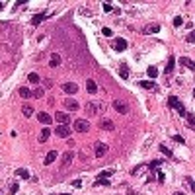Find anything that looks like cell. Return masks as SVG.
<instances>
[{
    "mask_svg": "<svg viewBox=\"0 0 195 195\" xmlns=\"http://www.w3.org/2000/svg\"><path fill=\"white\" fill-rule=\"evenodd\" d=\"M49 137H51V131L47 129V127L39 131V143H47V140H49Z\"/></svg>",
    "mask_w": 195,
    "mask_h": 195,
    "instance_id": "14",
    "label": "cell"
},
{
    "mask_svg": "<svg viewBox=\"0 0 195 195\" xmlns=\"http://www.w3.org/2000/svg\"><path fill=\"white\" fill-rule=\"evenodd\" d=\"M181 23H183V20H181L180 16H178V18H174V25H176V28H180Z\"/></svg>",
    "mask_w": 195,
    "mask_h": 195,
    "instance_id": "36",
    "label": "cell"
},
{
    "mask_svg": "<svg viewBox=\"0 0 195 195\" xmlns=\"http://www.w3.org/2000/svg\"><path fill=\"white\" fill-rule=\"evenodd\" d=\"M86 88H88L90 94H96V92H98V86H96V82H94V80H86Z\"/></svg>",
    "mask_w": 195,
    "mask_h": 195,
    "instance_id": "18",
    "label": "cell"
},
{
    "mask_svg": "<svg viewBox=\"0 0 195 195\" xmlns=\"http://www.w3.org/2000/svg\"><path fill=\"white\" fill-rule=\"evenodd\" d=\"M103 10H106V12H111V10H113V6L109 4V2H103Z\"/></svg>",
    "mask_w": 195,
    "mask_h": 195,
    "instance_id": "38",
    "label": "cell"
},
{
    "mask_svg": "<svg viewBox=\"0 0 195 195\" xmlns=\"http://www.w3.org/2000/svg\"><path fill=\"white\" fill-rule=\"evenodd\" d=\"M16 174H18L20 178H23V180H28V178H29V172L25 170V168H20V170H16Z\"/></svg>",
    "mask_w": 195,
    "mask_h": 195,
    "instance_id": "25",
    "label": "cell"
},
{
    "mask_svg": "<svg viewBox=\"0 0 195 195\" xmlns=\"http://www.w3.org/2000/svg\"><path fill=\"white\" fill-rule=\"evenodd\" d=\"M164 180H166V176H164V172H160V170H158V181H162V183H164Z\"/></svg>",
    "mask_w": 195,
    "mask_h": 195,
    "instance_id": "40",
    "label": "cell"
},
{
    "mask_svg": "<svg viewBox=\"0 0 195 195\" xmlns=\"http://www.w3.org/2000/svg\"><path fill=\"white\" fill-rule=\"evenodd\" d=\"M72 186H74V187H82V181H80V180H74V181H72Z\"/></svg>",
    "mask_w": 195,
    "mask_h": 195,
    "instance_id": "42",
    "label": "cell"
},
{
    "mask_svg": "<svg viewBox=\"0 0 195 195\" xmlns=\"http://www.w3.org/2000/svg\"><path fill=\"white\" fill-rule=\"evenodd\" d=\"M63 90H65L66 94H70V96H72V94L78 92V86H76L74 82H66V84H63Z\"/></svg>",
    "mask_w": 195,
    "mask_h": 195,
    "instance_id": "8",
    "label": "cell"
},
{
    "mask_svg": "<svg viewBox=\"0 0 195 195\" xmlns=\"http://www.w3.org/2000/svg\"><path fill=\"white\" fill-rule=\"evenodd\" d=\"M57 156H59V154H57V150H51V152H47V156H45V164H53L57 160Z\"/></svg>",
    "mask_w": 195,
    "mask_h": 195,
    "instance_id": "16",
    "label": "cell"
},
{
    "mask_svg": "<svg viewBox=\"0 0 195 195\" xmlns=\"http://www.w3.org/2000/svg\"><path fill=\"white\" fill-rule=\"evenodd\" d=\"M187 181H189V186H191V189H193V191H195V181H193V180H191V178H187Z\"/></svg>",
    "mask_w": 195,
    "mask_h": 195,
    "instance_id": "44",
    "label": "cell"
},
{
    "mask_svg": "<svg viewBox=\"0 0 195 195\" xmlns=\"http://www.w3.org/2000/svg\"><path fill=\"white\" fill-rule=\"evenodd\" d=\"M22 113H23V117H31V115H33V107H31V106H23Z\"/></svg>",
    "mask_w": 195,
    "mask_h": 195,
    "instance_id": "23",
    "label": "cell"
},
{
    "mask_svg": "<svg viewBox=\"0 0 195 195\" xmlns=\"http://www.w3.org/2000/svg\"><path fill=\"white\" fill-rule=\"evenodd\" d=\"M140 88L148 90V92H152V90H156V82H152V80H143V82H139Z\"/></svg>",
    "mask_w": 195,
    "mask_h": 195,
    "instance_id": "12",
    "label": "cell"
},
{
    "mask_svg": "<svg viewBox=\"0 0 195 195\" xmlns=\"http://www.w3.org/2000/svg\"><path fill=\"white\" fill-rule=\"evenodd\" d=\"M100 129H103V131H113V129H115V123H113L111 119H107V117H102V119H100Z\"/></svg>",
    "mask_w": 195,
    "mask_h": 195,
    "instance_id": "4",
    "label": "cell"
},
{
    "mask_svg": "<svg viewBox=\"0 0 195 195\" xmlns=\"http://www.w3.org/2000/svg\"><path fill=\"white\" fill-rule=\"evenodd\" d=\"M86 111H88V115H96L98 106H96V103H92V102H88V103H86Z\"/></svg>",
    "mask_w": 195,
    "mask_h": 195,
    "instance_id": "17",
    "label": "cell"
},
{
    "mask_svg": "<svg viewBox=\"0 0 195 195\" xmlns=\"http://www.w3.org/2000/svg\"><path fill=\"white\" fill-rule=\"evenodd\" d=\"M180 65L187 66V68H189V70H195V60L187 59V57H181V59H180Z\"/></svg>",
    "mask_w": 195,
    "mask_h": 195,
    "instance_id": "13",
    "label": "cell"
},
{
    "mask_svg": "<svg viewBox=\"0 0 195 195\" xmlns=\"http://www.w3.org/2000/svg\"><path fill=\"white\" fill-rule=\"evenodd\" d=\"M102 33H103V35H107V37H109V35H111V29H109V28H103V29H102Z\"/></svg>",
    "mask_w": 195,
    "mask_h": 195,
    "instance_id": "41",
    "label": "cell"
},
{
    "mask_svg": "<svg viewBox=\"0 0 195 195\" xmlns=\"http://www.w3.org/2000/svg\"><path fill=\"white\" fill-rule=\"evenodd\" d=\"M72 160H74V154H72V150H66L65 154H63V166H68V164H72Z\"/></svg>",
    "mask_w": 195,
    "mask_h": 195,
    "instance_id": "10",
    "label": "cell"
},
{
    "mask_svg": "<svg viewBox=\"0 0 195 195\" xmlns=\"http://www.w3.org/2000/svg\"><path fill=\"white\" fill-rule=\"evenodd\" d=\"M59 195H66V193H59Z\"/></svg>",
    "mask_w": 195,
    "mask_h": 195,
    "instance_id": "47",
    "label": "cell"
},
{
    "mask_svg": "<svg viewBox=\"0 0 195 195\" xmlns=\"http://www.w3.org/2000/svg\"><path fill=\"white\" fill-rule=\"evenodd\" d=\"M28 80H29L31 84H39V74H35V72H31V74L28 76Z\"/></svg>",
    "mask_w": 195,
    "mask_h": 195,
    "instance_id": "29",
    "label": "cell"
},
{
    "mask_svg": "<svg viewBox=\"0 0 195 195\" xmlns=\"http://www.w3.org/2000/svg\"><path fill=\"white\" fill-rule=\"evenodd\" d=\"M174 140H178V143H180V144H183V139H181L180 135H174Z\"/></svg>",
    "mask_w": 195,
    "mask_h": 195,
    "instance_id": "43",
    "label": "cell"
},
{
    "mask_svg": "<svg viewBox=\"0 0 195 195\" xmlns=\"http://www.w3.org/2000/svg\"><path fill=\"white\" fill-rule=\"evenodd\" d=\"M113 174H115V170H103L98 178H109V176H113Z\"/></svg>",
    "mask_w": 195,
    "mask_h": 195,
    "instance_id": "32",
    "label": "cell"
},
{
    "mask_svg": "<svg viewBox=\"0 0 195 195\" xmlns=\"http://www.w3.org/2000/svg\"><path fill=\"white\" fill-rule=\"evenodd\" d=\"M55 121H59L60 125H66V123L70 121V117L66 115V113H63V111H57L55 113Z\"/></svg>",
    "mask_w": 195,
    "mask_h": 195,
    "instance_id": "9",
    "label": "cell"
},
{
    "mask_svg": "<svg viewBox=\"0 0 195 195\" xmlns=\"http://www.w3.org/2000/svg\"><path fill=\"white\" fill-rule=\"evenodd\" d=\"M63 103H65V109H66V111H76V109H78V102L72 100V98H66Z\"/></svg>",
    "mask_w": 195,
    "mask_h": 195,
    "instance_id": "5",
    "label": "cell"
},
{
    "mask_svg": "<svg viewBox=\"0 0 195 195\" xmlns=\"http://www.w3.org/2000/svg\"><path fill=\"white\" fill-rule=\"evenodd\" d=\"M119 74H121V78H123V80H127V78H129V70H127V65H121Z\"/></svg>",
    "mask_w": 195,
    "mask_h": 195,
    "instance_id": "24",
    "label": "cell"
},
{
    "mask_svg": "<svg viewBox=\"0 0 195 195\" xmlns=\"http://www.w3.org/2000/svg\"><path fill=\"white\" fill-rule=\"evenodd\" d=\"M186 119H187V125H189L191 129H195V117H193V115H189V113H187V115H186Z\"/></svg>",
    "mask_w": 195,
    "mask_h": 195,
    "instance_id": "30",
    "label": "cell"
},
{
    "mask_svg": "<svg viewBox=\"0 0 195 195\" xmlns=\"http://www.w3.org/2000/svg\"><path fill=\"white\" fill-rule=\"evenodd\" d=\"M160 164H164V162H162V160H152V162H150V164H148V168H150V170H156V168H158V166H160Z\"/></svg>",
    "mask_w": 195,
    "mask_h": 195,
    "instance_id": "33",
    "label": "cell"
},
{
    "mask_svg": "<svg viewBox=\"0 0 195 195\" xmlns=\"http://www.w3.org/2000/svg\"><path fill=\"white\" fill-rule=\"evenodd\" d=\"M160 31V25L158 23H152V25H148V28L144 29V33H158Z\"/></svg>",
    "mask_w": 195,
    "mask_h": 195,
    "instance_id": "22",
    "label": "cell"
},
{
    "mask_svg": "<svg viewBox=\"0 0 195 195\" xmlns=\"http://www.w3.org/2000/svg\"><path fill=\"white\" fill-rule=\"evenodd\" d=\"M187 41H189V43H195V31H191L189 35H187Z\"/></svg>",
    "mask_w": 195,
    "mask_h": 195,
    "instance_id": "39",
    "label": "cell"
},
{
    "mask_svg": "<svg viewBox=\"0 0 195 195\" xmlns=\"http://www.w3.org/2000/svg\"><path fill=\"white\" fill-rule=\"evenodd\" d=\"M113 49H115V51H125V49H127V41L117 37L115 41H113Z\"/></svg>",
    "mask_w": 195,
    "mask_h": 195,
    "instance_id": "11",
    "label": "cell"
},
{
    "mask_svg": "<svg viewBox=\"0 0 195 195\" xmlns=\"http://www.w3.org/2000/svg\"><path fill=\"white\" fill-rule=\"evenodd\" d=\"M107 183H109V180H106V178H98L96 181H94V186H107Z\"/></svg>",
    "mask_w": 195,
    "mask_h": 195,
    "instance_id": "28",
    "label": "cell"
},
{
    "mask_svg": "<svg viewBox=\"0 0 195 195\" xmlns=\"http://www.w3.org/2000/svg\"><path fill=\"white\" fill-rule=\"evenodd\" d=\"M88 129H90L88 119H76L74 121V131H76V133H86Z\"/></svg>",
    "mask_w": 195,
    "mask_h": 195,
    "instance_id": "3",
    "label": "cell"
},
{
    "mask_svg": "<svg viewBox=\"0 0 195 195\" xmlns=\"http://www.w3.org/2000/svg\"><path fill=\"white\" fill-rule=\"evenodd\" d=\"M174 195H183V193H181V191H176V193H174Z\"/></svg>",
    "mask_w": 195,
    "mask_h": 195,
    "instance_id": "45",
    "label": "cell"
},
{
    "mask_svg": "<svg viewBox=\"0 0 195 195\" xmlns=\"http://www.w3.org/2000/svg\"><path fill=\"white\" fill-rule=\"evenodd\" d=\"M18 183H12V186H10V193H18Z\"/></svg>",
    "mask_w": 195,
    "mask_h": 195,
    "instance_id": "37",
    "label": "cell"
},
{
    "mask_svg": "<svg viewBox=\"0 0 195 195\" xmlns=\"http://www.w3.org/2000/svg\"><path fill=\"white\" fill-rule=\"evenodd\" d=\"M174 65H176V59H174V57H170V59H168V65H166V70H164V72H166V74H170V72L174 70Z\"/></svg>",
    "mask_w": 195,
    "mask_h": 195,
    "instance_id": "19",
    "label": "cell"
},
{
    "mask_svg": "<svg viewBox=\"0 0 195 195\" xmlns=\"http://www.w3.org/2000/svg\"><path fill=\"white\" fill-rule=\"evenodd\" d=\"M20 96H22V98H29V96H31V92H29V88L22 86V88H20Z\"/></svg>",
    "mask_w": 195,
    "mask_h": 195,
    "instance_id": "27",
    "label": "cell"
},
{
    "mask_svg": "<svg viewBox=\"0 0 195 195\" xmlns=\"http://www.w3.org/2000/svg\"><path fill=\"white\" fill-rule=\"evenodd\" d=\"M43 18H45V16H43V14H37V16H33L31 23H33V25H39V23L43 22Z\"/></svg>",
    "mask_w": 195,
    "mask_h": 195,
    "instance_id": "26",
    "label": "cell"
},
{
    "mask_svg": "<svg viewBox=\"0 0 195 195\" xmlns=\"http://www.w3.org/2000/svg\"><path fill=\"white\" fill-rule=\"evenodd\" d=\"M160 150H162V154H166V156H172V150L168 148V146H164V144L160 146Z\"/></svg>",
    "mask_w": 195,
    "mask_h": 195,
    "instance_id": "35",
    "label": "cell"
},
{
    "mask_svg": "<svg viewBox=\"0 0 195 195\" xmlns=\"http://www.w3.org/2000/svg\"><path fill=\"white\" fill-rule=\"evenodd\" d=\"M55 135L60 137V139H68L70 131H68V127H66V125H59V127L55 129Z\"/></svg>",
    "mask_w": 195,
    "mask_h": 195,
    "instance_id": "6",
    "label": "cell"
},
{
    "mask_svg": "<svg viewBox=\"0 0 195 195\" xmlns=\"http://www.w3.org/2000/svg\"><path fill=\"white\" fill-rule=\"evenodd\" d=\"M43 94H45V92H43V88H39V86L33 90V96H35V98H43Z\"/></svg>",
    "mask_w": 195,
    "mask_h": 195,
    "instance_id": "34",
    "label": "cell"
},
{
    "mask_svg": "<svg viewBox=\"0 0 195 195\" xmlns=\"http://www.w3.org/2000/svg\"><path fill=\"white\" fill-rule=\"evenodd\" d=\"M146 168H148V164H140V166H137L131 174H133V176H139V174H143L144 170H146Z\"/></svg>",
    "mask_w": 195,
    "mask_h": 195,
    "instance_id": "21",
    "label": "cell"
},
{
    "mask_svg": "<svg viewBox=\"0 0 195 195\" xmlns=\"http://www.w3.org/2000/svg\"><path fill=\"white\" fill-rule=\"evenodd\" d=\"M106 154H107V144L96 143V156H98V158H102V156H106Z\"/></svg>",
    "mask_w": 195,
    "mask_h": 195,
    "instance_id": "7",
    "label": "cell"
},
{
    "mask_svg": "<svg viewBox=\"0 0 195 195\" xmlns=\"http://www.w3.org/2000/svg\"><path fill=\"white\" fill-rule=\"evenodd\" d=\"M193 98H195V90H193Z\"/></svg>",
    "mask_w": 195,
    "mask_h": 195,
    "instance_id": "48",
    "label": "cell"
},
{
    "mask_svg": "<svg viewBox=\"0 0 195 195\" xmlns=\"http://www.w3.org/2000/svg\"><path fill=\"white\" fill-rule=\"evenodd\" d=\"M168 106L174 107V109H176V111L180 113L181 117H186V115H187V111H186V107H183V103H181L176 96H170V98H168Z\"/></svg>",
    "mask_w": 195,
    "mask_h": 195,
    "instance_id": "1",
    "label": "cell"
},
{
    "mask_svg": "<svg viewBox=\"0 0 195 195\" xmlns=\"http://www.w3.org/2000/svg\"><path fill=\"white\" fill-rule=\"evenodd\" d=\"M2 8H4V4H2V2H0V10H2Z\"/></svg>",
    "mask_w": 195,
    "mask_h": 195,
    "instance_id": "46",
    "label": "cell"
},
{
    "mask_svg": "<svg viewBox=\"0 0 195 195\" xmlns=\"http://www.w3.org/2000/svg\"><path fill=\"white\" fill-rule=\"evenodd\" d=\"M59 65H60V57H59V55H53L51 60H49V66H51V68H55V66H59Z\"/></svg>",
    "mask_w": 195,
    "mask_h": 195,
    "instance_id": "20",
    "label": "cell"
},
{
    "mask_svg": "<svg viewBox=\"0 0 195 195\" xmlns=\"http://www.w3.org/2000/svg\"><path fill=\"white\" fill-rule=\"evenodd\" d=\"M37 119H39V121H41L43 125H49V123H51V121H53V117H51V115H49V113H45V111H41V113H39V115H37Z\"/></svg>",
    "mask_w": 195,
    "mask_h": 195,
    "instance_id": "15",
    "label": "cell"
},
{
    "mask_svg": "<svg viewBox=\"0 0 195 195\" xmlns=\"http://www.w3.org/2000/svg\"><path fill=\"white\" fill-rule=\"evenodd\" d=\"M146 72H148V76H152V78H156V76H158L156 66H148V70H146Z\"/></svg>",
    "mask_w": 195,
    "mask_h": 195,
    "instance_id": "31",
    "label": "cell"
},
{
    "mask_svg": "<svg viewBox=\"0 0 195 195\" xmlns=\"http://www.w3.org/2000/svg\"><path fill=\"white\" fill-rule=\"evenodd\" d=\"M113 109H115L117 113H121V115H127V113H129V103L123 102V100H115V102H113Z\"/></svg>",
    "mask_w": 195,
    "mask_h": 195,
    "instance_id": "2",
    "label": "cell"
}]
</instances>
